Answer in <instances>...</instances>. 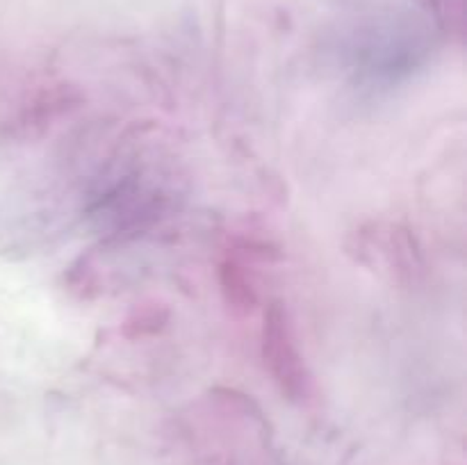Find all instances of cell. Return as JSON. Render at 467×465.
<instances>
[{
    "label": "cell",
    "instance_id": "cell-2",
    "mask_svg": "<svg viewBox=\"0 0 467 465\" xmlns=\"http://www.w3.org/2000/svg\"><path fill=\"white\" fill-rule=\"evenodd\" d=\"M347 249L360 264L388 274L392 281L413 278L422 269V255L413 235L397 223L372 222L360 226Z\"/></svg>",
    "mask_w": 467,
    "mask_h": 465
},
{
    "label": "cell",
    "instance_id": "cell-1",
    "mask_svg": "<svg viewBox=\"0 0 467 465\" xmlns=\"http://www.w3.org/2000/svg\"><path fill=\"white\" fill-rule=\"evenodd\" d=\"M263 360L283 395L290 399H306L310 395L313 377L296 345L295 324L283 301H272L265 310Z\"/></svg>",
    "mask_w": 467,
    "mask_h": 465
},
{
    "label": "cell",
    "instance_id": "cell-4",
    "mask_svg": "<svg viewBox=\"0 0 467 465\" xmlns=\"http://www.w3.org/2000/svg\"><path fill=\"white\" fill-rule=\"evenodd\" d=\"M167 322L169 310L162 304H137L135 310L128 315L126 324H123V333L130 340H137V337L153 336V333L162 331Z\"/></svg>",
    "mask_w": 467,
    "mask_h": 465
},
{
    "label": "cell",
    "instance_id": "cell-3",
    "mask_svg": "<svg viewBox=\"0 0 467 465\" xmlns=\"http://www.w3.org/2000/svg\"><path fill=\"white\" fill-rule=\"evenodd\" d=\"M219 283H222L223 299L228 308L235 315H246L258 304V292H255V281L251 267L244 258L235 253H228L219 263Z\"/></svg>",
    "mask_w": 467,
    "mask_h": 465
}]
</instances>
